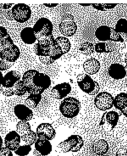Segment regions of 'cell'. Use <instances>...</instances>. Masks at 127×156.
Returning a JSON list of instances; mask_svg holds the SVG:
<instances>
[{
    "mask_svg": "<svg viewBox=\"0 0 127 156\" xmlns=\"http://www.w3.org/2000/svg\"><path fill=\"white\" fill-rule=\"evenodd\" d=\"M34 46L35 54L39 57L41 63L46 65L53 63L64 55L60 46L58 44L53 35L40 38Z\"/></svg>",
    "mask_w": 127,
    "mask_h": 156,
    "instance_id": "6da1fadb",
    "label": "cell"
},
{
    "mask_svg": "<svg viewBox=\"0 0 127 156\" xmlns=\"http://www.w3.org/2000/svg\"><path fill=\"white\" fill-rule=\"evenodd\" d=\"M22 81L30 94H41L50 86V78L46 74L40 73L36 70L26 71L22 77Z\"/></svg>",
    "mask_w": 127,
    "mask_h": 156,
    "instance_id": "7a4b0ae2",
    "label": "cell"
},
{
    "mask_svg": "<svg viewBox=\"0 0 127 156\" xmlns=\"http://www.w3.org/2000/svg\"><path fill=\"white\" fill-rule=\"evenodd\" d=\"M31 13L30 8L28 5L25 4H18L12 7L11 10L4 12V15L9 20L24 23L30 20Z\"/></svg>",
    "mask_w": 127,
    "mask_h": 156,
    "instance_id": "3957f363",
    "label": "cell"
},
{
    "mask_svg": "<svg viewBox=\"0 0 127 156\" xmlns=\"http://www.w3.org/2000/svg\"><path fill=\"white\" fill-rule=\"evenodd\" d=\"M80 108V101L73 97H68L64 99L59 107L62 115L68 119L76 117L79 115Z\"/></svg>",
    "mask_w": 127,
    "mask_h": 156,
    "instance_id": "277c9868",
    "label": "cell"
},
{
    "mask_svg": "<svg viewBox=\"0 0 127 156\" xmlns=\"http://www.w3.org/2000/svg\"><path fill=\"white\" fill-rule=\"evenodd\" d=\"M76 79L78 86L83 92L92 96L99 93V83L94 81L90 75L84 73L79 74L76 77Z\"/></svg>",
    "mask_w": 127,
    "mask_h": 156,
    "instance_id": "5b68a950",
    "label": "cell"
},
{
    "mask_svg": "<svg viewBox=\"0 0 127 156\" xmlns=\"http://www.w3.org/2000/svg\"><path fill=\"white\" fill-rule=\"evenodd\" d=\"M84 145L83 139L79 135H72L66 140L61 142L58 146L62 152L67 153L72 152H79Z\"/></svg>",
    "mask_w": 127,
    "mask_h": 156,
    "instance_id": "8992f818",
    "label": "cell"
},
{
    "mask_svg": "<svg viewBox=\"0 0 127 156\" xmlns=\"http://www.w3.org/2000/svg\"><path fill=\"white\" fill-rule=\"evenodd\" d=\"M59 30L62 34L65 37H71L76 33L78 26L75 21L74 16L70 14H66L62 17Z\"/></svg>",
    "mask_w": 127,
    "mask_h": 156,
    "instance_id": "52a82bcc",
    "label": "cell"
},
{
    "mask_svg": "<svg viewBox=\"0 0 127 156\" xmlns=\"http://www.w3.org/2000/svg\"><path fill=\"white\" fill-rule=\"evenodd\" d=\"M37 39L52 35L53 26L49 19L40 18L36 22L33 27Z\"/></svg>",
    "mask_w": 127,
    "mask_h": 156,
    "instance_id": "ba28073f",
    "label": "cell"
},
{
    "mask_svg": "<svg viewBox=\"0 0 127 156\" xmlns=\"http://www.w3.org/2000/svg\"><path fill=\"white\" fill-rule=\"evenodd\" d=\"M114 98L110 93L106 92L99 93L94 99V105L98 109L105 112L113 106Z\"/></svg>",
    "mask_w": 127,
    "mask_h": 156,
    "instance_id": "9c48e42d",
    "label": "cell"
},
{
    "mask_svg": "<svg viewBox=\"0 0 127 156\" xmlns=\"http://www.w3.org/2000/svg\"><path fill=\"white\" fill-rule=\"evenodd\" d=\"M37 138L51 141L55 138L56 132L52 125L49 123H42L36 128Z\"/></svg>",
    "mask_w": 127,
    "mask_h": 156,
    "instance_id": "30bf717a",
    "label": "cell"
},
{
    "mask_svg": "<svg viewBox=\"0 0 127 156\" xmlns=\"http://www.w3.org/2000/svg\"><path fill=\"white\" fill-rule=\"evenodd\" d=\"M20 51L19 47L14 44L10 47L2 49L0 51V58L1 60L15 63L20 56Z\"/></svg>",
    "mask_w": 127,
    "mask_h": 156,
    "instance_id": "8fae6325",
    "label": "cell"
},
{
    "mask_svg": "<svg viewBox=\"0 0 127 156\" xmlns=\"http://www.w3.org/2000/svg\"><path fill=\"white\" fill-rule=\"evenodd\" d=\"M72 90L71 85L64 82L56 85L51 90V95L56 100H62L67 97Z\"/></svg>",
    "mask_w": 127,
    "mask_h": 156,
    "instance_id": "7c38bea8",
    "label": "cell"
},
{
    "mask_svg": "<svg viewBox=\"0 0 127 156\" xmlns=\"http://www.w3.org/2000/svg\"><path fill=\"white\" fill-rule=\"evenodd\" d=\"M21 140L20 135L16 131H12L5 138V145L9 150L15 152L20 146Z\"/></svg>",
    "mask_w": 127,
    "mask_h": 156,
    "instance_id": "4fadbf2b",
    "label": "cell"
},
{
    "mask_svg": "<svg viewBox=\"0 0 127 156\" xmlns=\"http://www.w3.org/2000/svg\"><path fill=\"white\" fill-rule=\"evenodd\" d=\"M14 113L20 121L28 122L32 119L34 113L31 109L25 105L19 104L14 108Z\"/></svg>",
    "mask_w": 127,
    "mask_h": 156,
    "instance_id": "5bb4252c",
    "label": "cell"
},
{
    "mask_svg": "<svg viewBox=\"0 0 127 156\" xmlns=\"http://www.w3.org/2000/svg\"><path fill=\"white\" fill-rule=\"evenodd\" d=\"M101 65L99 61L94 58H90L86 60L83 64L84 71L88 75H93L99 72Z\"/></svg>",
    "mask_w": 127,
    "mask_h": 156,
    "instance_id": "9a60e30c",
    "label": "cell"
},
{
    "mask_svg": "<svg viewBox=\"0 0 127 156\" xmlns=\"http://www.w3.org/2000/svg\"><path fill=\"white\" fill-rule=\"evenodd\" d=\"M21 74L16 70H12L5 74L2 85L5 87H12L21 79Z\"/></svg>",
    "mask_w": 127,
    "mask_h": 156,
    "instance_id": "2e32d148",
    "label": "cell"
},
{
    "mask_svg": "<svg viewBox=\"0 0 127 156\" xmlns=\"http://www.w3.org/2000/svg\"><path fill=\"white\" fill-rule=\"evenodd\" d=\"M119 119V115L117 112L115 111L106 112L103 113L102 116L100 125H103L105 123H107L110 125L111 129H113L116 126Z\"/></svg>",
    "mask_w": 127,
    "mask_h": 156,
    "instance_id": "e0dca14e",
    "label": "cell"
},
{
    "mask_svg": "<svg viewBox=\"0 0 127 156\" xmlns=\"http://www.w3.org/2000/svg\"><path fill=\"white\" fill-rule=\"evenodd\" d=\"M35 149L42 156H47L52 151V145L49 140L37 138L34 144Z\"/></svg>",
    "mask_w": 127,
    "mask_h": 156,
    "instance_id": "ac0fdd59",
    "label": "cell"
},
{
    "mask_svg": "<svg viewBox=\"0 0 127 156\" xmlns=\"http://www.w3.org/2000/svg\"><path fill=\"white\" fill-rule=\"evenodd\" d=\"M108 74L111 78L115 80L122 79L126 77L127 72L125 68L120 64H113L110 66Z\"/></svg>",
    "mask_w": 127,
    "mask_h": 156,
    "instance_id": "d6986e66",
    "label": "cell"
},
{
    "mask_svg": "<svg viewBox=\"0 0 127 156\" xmlns=\"http://www.w3.org/2000/svg\"><path fill=\"white\" fill-rule=\"evenodd\" d=\"M20 35L23 41L26 44H33L37 41L32 27H27L23 28L20 32Z\"/></svg>",
    "mask_w": 127,
    "mask_h": 156,
    "instance_id": "ffe728a7",
    "label": "cell"
},
{
    "mask_svg": "<svg viewBox=\"0 0 127 156\" xmlns=\"http://www.w3.org/2000/svg\"><path fill=\"white\" fill-rule=\"evenodd\" d=\"M109 149V144L104 139H99L94 143L92 150L94 153L99 156L105 155Z\"/></svg>",
    "mask_w": 127,
    "mask_h": 156,
    "instance_id": "44dd1931",
    "label": "cell"
},
{
    "mask_svg": "<svg viewBox=\"0 0 127 156\" xmlns=\"http://www.w3.org/2000/svg\"><path fill=\"white\" fill-rule=\"evenodd\" d=\"M111 30V27L108 26H101L95 31V37L99 41H110Z\"/></svg>",
    "mask_w": 127,
    "mask_h": 156,
    "instance_id": "7402d4cb",
    "label": "cell"
},
{
    "mask_svg": "<svg viewBox=\"0 0 127 156\" xmlns=\"http://www.w3.org/2000/svg\"><path fill=\"white\" fill-rule=\"evenodd\" d=\"M113 106L118 110H121L127 106V94L121 93L114 98Z\"/></svg>",
    "mask_w": 127,
    "mask_h": 156,
    "instance_id": "603a6c76",
    "label": "cell"
},
{
    "mask_svg": "<svg viewBox=\"0 0 127 156\" xmlns=\"http://www.w3.org/2000/svg\"><path fill=\"white\" fill-rule=\"evenodd\" d=\"M42 99L41 94H30L25 100V105L31 109L36 108Z\"/></svg>",
    "mask_w": 127,
    "mask_h": 156,
    "instance_id": "cb8c5ba5",
    "label": "cell"
},
{
    "mask_svg": "<svg viewBox=\"0 0 127 156\" xmlns=\"http://www.w3.org/2000/svg\"><path fill=\"white\" fill-rule=\"evenodd\" d=\"M21 140L27 145L31 146L35 144L37 139V136L36 132L31 130L28 132L20 136Z\"/></svg>",
    "mask_w": 127,
    "mask_h": 156,
    "instance_id": "d4e9b609",
    "label": "cell"
},
{
    "mask_svg": "<svg viewBox=\"0 0 127 156\" xmlns=\"http://www.w3.org/2000/svg\"><path fill=\"white\" fill-rule=\"evenodd\" d=\"M58 44L59 45L63 51L64 54L70 51L71 48V44L69 39L66 37H59L55 39Z\"/></svg>",
    "mask_w": 127,
    "mask_h": 156,
    "instance_id": "484cf974",
    "label": "cell"
},
{
    "mask_svg": "<svg viewBox=\"0 0 127 156\" xmlns=\"http://www.w3.org/2000/svg\"><path fill=\"white\" fill-rule=\"evenodd\" d=\"M31 130L30 123L26 121H19L16 125V131L21 135L24 134Z\"/></svg>",
    "mask_w": 127,
    "mask_h": 156,
    "instance_id": "4316f807",
    "label": "cell"
},
{
    "mask_svg": "<svg viewBox=\"0 0 127 156\" xmlns=\"http://www.w3.org/2000/svg\"><path fill=\"white\" fill-rule=\"evenodd\" d=\"M79 49L83 54L86 56L91 55L95 51L94 46L90 42H86L82 43Z\"/></svg>",
    "mask_w": 127,
    "mask_h": 156,
    "instance_id": "83f0119b",
    "label": "cell"
},
{
    "mask_svg": "<svg viewBox=\"0 0 127 156\" xmlns=\"http://www.w3.org/2000/svg\"><path fill=\"white\" fill-rule=\"evenodd\" d=\"M13 88L16 96H23L27 92L26 85L21 80L16 83L13 87Z\"/></svg>",
    "mask_w": 127,
    "mask_h": 156,
    "instance_id": "f1b7e54d",
    "label": "cell"
},
{
    "mask_svg": "<svg viewBox=\"0 0 127 156\" xmlns=\"http://www.w3.org/2000/svg\"><path fill=\"white\" fill-rule=\"evenodd\" d=\"M115 31L125 34L127 37V20L125 19H121L118 20L114 29Z\"/></svg>",
    "mask_w": 127,
    "mask_h": 156,
    "instance_id": "f546056e",
    "label": "cell"
},
{
    "mask_svg": "<svg viewBox=\"0 0 127 156\" xmlns=\"http://www.w3.org/2000/svg\"><path fill=\"white\" fill-rule=\"evenodd\" d=\"M94 48L97 53H109L112 51L109 45L104 42L97 43Z\"/></svg>",
    "mask_w": 127,
    "mask_h": 156,
    "instance_id": "4dcf8cb0",
    "label": "cell"
},
{
    "mask_svg": "<svg viewBox=\"0 0 127 156\" xmlns=\"http://www.w3.org/2000/svg\"><path fill=\"white\" fill-rule=\"evenodd\" d=\"M32 148L30 146L24 145L19 146V148L15 151V153L19 156H26L30 153Z\"/></svg>",
    "mask_w": 127,
    "mask_h": 156,
    "instance_id": "1f68e13d",
    "label": "cell"
},
{
    "mask_svg": "<svg viewBox=\"0 0 127 156\" xmlns=\"http://www.w3.org/2000/svg\"><path fill=\"white\" fill-rule=\"evenodd\" d=\"M117 4H92V6L95 9L101 11H106L108 9H112L115 8Z\"/></svg>",
    "mask_w": 127,
    "mask_h": 156,
    "instance_id": "d6a6232c",
    "label": "cell"
},
{
    "mask_svg": "<svg viewBox=\"0 0 127 156\" xmlns=\"http://www.w3.org/2000/svg\"><path fill=\"white\" fill-rule=\"evenodd\" d=\"M0 44L1 45L2 49L9 47L15 44L12 38L9 34L8 36L0 41Z\"/></svg>",
    "mask_w": 127,
    "mask_h": 156,
    "instance_id": "836d02e7",
    "label": "cell"
},
{
    "mask_svg": "<svg viewBox=\"0 0 127 156\" xmlns=\"http://www.w3.org/2000/svg\"><path fill=\"white\" fill-rule=\"evenodd\" d=\"M0 92L5 97H11L15 95L13 87H5L0 85Z\"/></svg>",
    "mask_w": 127,
    "mask_h": 156,
    "instance_id": "e575fe53",
    "label": "cell"
},
{
    "mask_svg": "<svg viewBox=\"0 0 127 156\" xmlns=\"http://www.w3.org/2000/svg\"><path fill=\"white\" fill-rule=\"evenodd\" d=\"M110 41L115 42H123L124 41L120 34L117 32L115 31L114 28H111V35H110Z\"/></svg>",
    "mask_w": 127,
    "mask_h": 156,
    "instance_id": "d590c367",
    "label": "cell"
},
{
    "mask_svg": "<svg viewBox=\"0 0 127 156\" xmlns=\"http://www.w3.org/2000/svg\"><path fill=\"white\" fill-rule=\"evenodd\" d=\"M14 63L8 62L7 61L1 60H0V71H4L9 70L13 66Z\"/></svg>",
    "mask_w": 127,
    "mask_h": 156,
    "instance_id": "8d00e7d4",
    "label": "cell"
},
{
    "mask_svg": "<svg viewBox=\"0 0 127 156\" xmlns=\"http://www.w3.org/2000/svg\"><path fill=\"white\" fill-rule=\"evenodd\" d=\"M0 156H13L12 151L5 147L0 148Z\"/></svg>",
    "mask_w": 127,
    "mask_h": 156,
    "instance_id": "74e56055",
    "label": "cell"
},
{
    "mask_svg": "<svg viewBox=\"0 0 127 156\" xmlns=\"http://www.w3.org/2000/svg\"><path fill=\"white\" fill-rule=\"evenodd\" d=\"M8 35L7 30L4 27L0 26V41Z\"/></svg>",
    "mask_w": 127,
    "mask_h": 156,
    "instance_id": "f35d334b",
    "label": "cell"
},
{
    "mask_svg": "<svg viewBox=\"0 0 127 156\" xmlns=\"http://www.w3.org/2000/svg\"><path fill=\"white\" fill-rule=\"evenodd\" d=\"M115 156H127V149L124 148H121L117 151Z\"/></svg>",
    "mask_w": 127,
    "mask_h": 156,
    "instance_id": "ab89813d",
    "label": "cell"
},
{
    "mask_svg": "<svg viewBox=\"0 0 127 156\" xmlns=\"http://www.w3.org/2000/svg\"><path fill=\"white\" fill-rule=\"evenodd\" d=\"M13 4H0V9H7L11 8L12 7Z\"/></svg>",
    "mask_w": 127,
    "mask_h": 156,
    "instance_id": "60d3db41",
    "label": "cell"
},
{
    "mask_svg": "<svg viewBox=\"0 0 127 156\" xmlns=\"http://www.w3.org/2000/svg\"><path fill=\"white\" fill-rule=\"evenodd\" d=\"M30 156H42L39 153V152H38L37 150L34 149V150L32 153L30 155Z\"/></svg>",
    "mask_w": 127,
    "mask_h": 156,
    "instance_id": "b9f144b4",
    "label": "cell"
},
{
    "mask_svg": "<svg viewBox=\"0 0 127 156\" xmlns=\"http://www.w3.org/2000/svg\"><path fill=\"white\" fill-rule=\"evenodd\" d=\"M44 5L48 8H53L58 5V4H44Z\"/></svg>",
    "mask_w": 127,
    "mask_h": 156,
    "instance_id": "7bdbcfd3",
    "label": "cell"
},
{
    "mask_svg": "<svg viewBox=\"0 0 127 156\" xmlns=\"http://www.w3.org/2000/svg\"><path fill=\"white\" fill-rule=\"evenodd\" d=\"M121 112L123 113V115L127 117V106H126V108H124V109L121 110Z\"/></svg>",
    "mask_w": 127,
    "mask_h": 156,
    "instance_id": "ee69618b",
    "label": "cell"
},
{
    "mask_svg": "<svg viewBox=\"0 0 127 156\" xmlns=\"http://www.w3.org/2000/svg\"><path fill=\"white\" fill-rule=\"evenodd\" d=\"M3 78H4V76H3V74L2 73V72L0 71V85H2V83L3 82Z\"/></svg>",
    "mask_w": 127,
    "mask_h": 156,
    "instance_id": "f6af8a7d",
    "label": "cell"
},
{
    "mask_svg": "<svg viewBox=\"0 0 127 156\" xmlns=\"http://www.w3.org/2000/svg\"><path fill=\"white\" fill-rule=\"evenodd\" d=\"M3 140L1 136H0V148L3 147Z\"/></svg>",
    "mask_w": 127,
    "mask_h": 156,
    "instance_id": "bcb514c9",
    "label": "cell"
},
{
    "mask_svg": "<svg viewBox=\"0 0 127 156\" xmlns=\"http://www.w3.org/2000/svg\"><path fill=\"white\" fill-rule=\"evenodd\" d=\"M125 62L127 65V52L126 53V54H125Z\"/></svg>",
    "mask_w": 127,
    "mask_h": 156,
    "instance_id": "7dc6e473",
    "label": "cell"
},
{
    "mask_svg": "<svg viewBox=\"0 0 127 156\" xmlns=\"http://www.w3.org/2000/svg\"><path fill=\"white\" fill-rule=\"evenodd\" d=\"M80 5H82V6H89V5H91V4H80Z\"/></svg>",
    "mask_w": 127,
    "mask_h": 156,
    "instance_id": "c3c4849f",
    "label": "cell"
},
{
    "mask_svg": "<svg viewBox=\"0 0 127 156\" xmlns=\"http://www.w3.org/2000/svg\"></svg>",
    "mask_w": 127,
    "mask_h": 156,
    "instance_id": "681fc988",
    "label": "cell"
}]
</instances>
